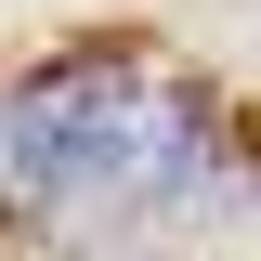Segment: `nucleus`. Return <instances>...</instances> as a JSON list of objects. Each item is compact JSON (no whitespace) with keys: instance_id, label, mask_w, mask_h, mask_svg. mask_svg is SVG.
Wrapping results in <instances>:
<instances>
[{"instance_id":"f257e3e1","label":"nucleus","mask_w":261,"mask_h":261,"mask_svg":"<svg viewBox=\"0 0 261 261\" xmlns=\"http://www.w3.org/2000/svg\"><path fill=\"white\" fill-rule=\"evenodd\" d=\"M196 170V118L130 79H53V92L0 105V183L39 196H157Z\"/></svg>"}]
</instances>
